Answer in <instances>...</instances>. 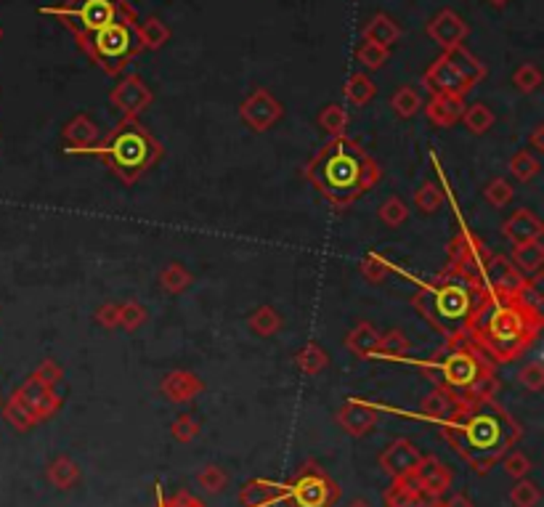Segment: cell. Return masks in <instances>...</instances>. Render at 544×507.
<instances>
[{"mask_svg": "<svg viewBox=\"0 0 544 507\" xmlns=\"http://www.w3.org/2000/svg\"><path fill=\"white\" fill-rule=\"evenodd\" d=\"M542 327V308L529 305L518 293H486L465 335L489 362L510 364L537 343Z\"/></svg>", "mask_w": 544, "mask_h": 507, "instance_id": "cell-1", "label": "cell"}, {"mask_svg": "<svg viewBox=\"0 0 544 507\" xmlns=\"http://www.w3.org/2000/svg\"><path fill=\"white\" fill-rule=\"evenodd\" d=\"M449 446L478 473L486 476L521 438V425L494 399L462 402L457 414L441 425Z\"/></svg>", "mask_w": 544, "mask_h": 507, "instance_id": "cell-2", "label": "cell"}, {"mask_svg": "<svg viewBox=\"0 0 544 507\" xmlns=\"http://www.w3.org/2000/svg\"><path fill=\"white\" fill-rule=\"evenodd\" d=\"M380 176V165L361 149L359 141L348 136L329 138L306 165V179L340 212L359 203L372 187H377Z\"/></svg>", "mask_w": 544, "mask_h": 507, "instance_id": "cell-3", "label": "cell"}, {"mask_svg": "<svg viewBox=\"0 0 544 507\" xmlns=\"http://www.w3.org/2000/svg\"><path fill=\"white\" fill-rule=\"evenodd\" d=\"M420 367L428 380L438 388L449 391L459 402H483L494 399L499 391L497 364L489 362L467 335L446 337L441 351H435L425 362H412Z\"/></svg>", "mask_w": 544, "mask_h": 507, "instance_id": "cell-4", "label": "cell"}, {"mask_svg": "<svg viewBox=\"0 0 544 507\" xmlns=\"http://www.w3.org/2000/svg\"><path fill=\"white\" fill-rule=\"evenodd\" d=\"M483 295L486 290L478 277L446 266L435 279L420 285V290L412 295V305L438 335L454 337L467 332V324Z\"/></svg>", "mask_w": 544, "mask_h": 507, "instance_id": "cell-5", "label": "cell"}, {"mask_svg": "<svg viewBox=\"0 0 544 507\" xmlns=\"http://www.w3.org/2000/svg\"><path fill=\"white\" fill-rule=\"evenodd\" d=\"M78 154L99 157L117 181L133 187L162 160L165 149L138 120L122 117L102 144H94Z\"/></svg>", "mask_w": 544, "mask_h": 507, "instance_id": "cell-6", "label": "cell"}, {"mask_svg": "<svg viewBox=\"0 0 544 507\" xmlns=\"http://www.w3.org/2000/svg\"><path fill=\"white\" fill-rule=\"evenodd\" d=\"M78 46L107 75H120L144 51V46L138 40V21L107 24V27H102L96 32H88V35L78 37Z\"/></svg>", "mask_w": 544, "mask_h": 507, "instance_id": "cell-7", "label": "cell"}, {"mask_svg": "<svg viewBox=\"0 0 544 507\" xmlns=\"http://www.w3.org/2000/svg\"><path fill=\"white\" fill-rule=\"evenodd\" d=\"M40 13L56 16L75 40L114 21H138V13L128 0H64L62 5L40 8Z\"/></svg>", "mask_w": 544, "mask_h": 507, "instance_id": "cell-8", "label": "cell"}, {"mask_svg": "<svg viewBox=\"0 0 544 507\" xmlns=\"http://www.w3.org/2000/svg\"><path fill=\"white\" fill-rule=\"evenodd\" d=\"M284 497L293 507H334L340 503V486L319 468V462H306L290 478Z\"/></svg>", "mask_w": 544, "mask_h": 507, "instance_id": "cell-9", "label": "cell"}, {"mask_svg": "<svg viewBox=\"0 0 544 507\" xmlns=\"http://www.w3.org/2000/svg\"><path fill=\"white\" fill-rule=\"evenodd\" d=\"M457 234H454V239L449 242V247H446V255H449V266H454V269H459V271H467V274H473V277H478L481 279V263H483V258L491 253L489 247H486V242L465 223V218L457 212Z\"/></svg>", "mask_w": 544, "mask_h": 507, "instance_id": "cell-10", "label": "cell"}, {"mask_svg": "<svg viewBox=\"0 0 544 507\" xmlns=\"http://www.w3.org/2000/svg\"><path fill=\"white\" fill-rule=\"evenodd\" d=\"M282 114H284L282 102H279L274 94H268L266 88L252 91V94L242 102V106H239L242 122H244L247 128H252L255 133H266L268 128H274V125L282 120Z\"/></svg>", "mask_w": 544, "mask_h": 507, "instance_id": "cell-11", "label": "cell"}, {"mask_svg": "<svg viewBox=\"0 0 544 507\" xmlns=\"http://www.w3.org/2000/svg\"><path fill=\"white\" fill-rule=\"evenodd\" d=\"M423 86L431 96H451V99H465L473 91V86L446 62L443 54L425 70Z\"/></svg>", "mask_w": 544, "mask_h": 507, "instance_id": "cell-12", "label": "cell"}, {"mask_svg": "<svg viewBox=\"0 0 544 507\" xmlns=\"http://www.w3.org/2000/svg\"><path fill=\"white\" fill-rule=\"evenodd\" d=\"M526 277L513 266L507 255L489 253L481 263V282L486 293H515Z\"/></svg>", "mask_w": 544, "mask_h": 507, "instance_id": "cell-13", "label": "cell"}, {"mask_svg": "<svg viewBox=\"0 0 544 507\" xmlns=\"http://www.w3.org/2000/svg\"><path fill=\"white\" fill-rule=\"evenodd\" d=\"M154 102V94L149 91V86L138 78V75H128L120 80V86L111 88L109 94V104L122 112V117H138L141 112H146Z\"/></svg>", "mask_w": 544, "mask_h": 507, "instance_id": "cell-14", "label": "cell"}, {"mask_svg": "<svg viewBox=\"0 0 544 507\" xmlns=\"http://www.w3.org/2000/svg\"><path fill=\"white\" fill-rule=\"evenodd\" d=\"M13 396L32 411V417H35L37 422L51 420V417L59 411V406H62V396L56 394V388L40 383V380L32 378V375L13 391Z\"/></svg>", "mask_w": 544, "mask_h": 507, "instance_id": "cell-15", "label": "cell"}, {"mask_svg": "<svg viewBox=\"0 0 544 507\" xmlns=\"http://www.w3.org/2000/svg\"><path fill=\"white\" fill-rule=\"evenodd\" d=\"M334 422L340 425L342 433H348L350 438H367L369 433L377 430L380 425V411L367 402L359 399H348L345 404L337 409Z\"/></svg>", "mask_w": 544, "mask_h": 507, "instance_id": "cell-16", "label": "cell"}, {"mask_svg": "<svg viewBox=\"0 0 544 507\" xmlns=\"http://www.w3.org/2000/svg\"><path fill=\"white\" fill-rule=\"evenodd\" d=\"M420 460H423V454H420V449H417L409 438H396V441L388 444V446L380 452V457H377L383 473L391 476L393 481L409 478V476L415 473V468H417Z\"/></svg>", "mask_w": 544, "mask_h": 507, "instance_id": "cell-17", "label": "cell"}, {"mask_svg": "<svg viewBox=\"0 0 544 507\" xmlns=\"http://www.w3.org/2000/svg\"><path fill=\"white\" fill-rule=\"evenodd\" d=\"M412 478L417 481L425 500H441L451 489V481H454L451 470L433 454H423V460L417 462Z\"/></svg>", "mask_w": 544, "mask_h": 507, "instance_id": "cell-18", "label": "cell"}, {"mask_svg": "<svg viewBox=\"0 0 544 507\" xmlns=\"http://www.w3.org/2000/svg\"><path fill=\"white\" fill-rule=\"evenodd\" d=\"M425 32H428V37H431L433 43H438L443 51H449V48H454V46H462V40L467 37L470 27H467V21H465L457 11L443 8V11H438L433 19L428 21Z\"/></svg>", "mask_w": 544, "mask_h": 507, "instance_id": "cell-19", "label": "cell"}, {"mask_svg": "<svg viewBox=\"0 0 544 507\" xmlns=\"http://www.w3.org/2000/svg\"><path fill=\"white\" fill-rule=\"evenodd\" d=\"M160 391L162 396H168L173 404H189L192 399H197L202 391H205V383L202 378H197L194 372L189 370H173L162 378L160 383Z\"/></svg>", "mask_w": 544, "mask_h": 507, "instance_id": "cell-20", "label": "cell"}, {"mask_svg": "<svg viewBox=\"0 0 544 507\" xmlns=\"http://www.w3.org/2000/svg\"><path fill=\"white\" fill-rule=\"evenodd\" d=\"M502 234H505V239H510L513 245L534 242V239H542L544 223L532 210H518V212H513V215L502 223Z\"/></svg>", "mask_w": 544, "mask_h": 507, "instance_id": "cell-21", "label": "cell"}, {"mask_svg": "<svg viewBox=\"0 0 544 507\" xmlns=\"http://www.w3.org/2000/svg\"><path fill=\"white\" fill-rule=\"evenodd\" d=\"M62 136H64V144L70 146V152H83L99 141V128L88 114H78L64 125Z\"/></svg>", "mask_w": 544, "mask_h": 507, "instance_id": "cell-22", "label": "cell"}, {"mask_svg": "<svg viewBox=\"0 0 544 507\" xmlns=\"http://www.w3.org/2000/svg\"><path fill=\"white\" fill-rule=\"evenodd\" d=\"M377 343H380V332L375 329V324L369 321H359L348 335H345V348L361 359V362H372L377 353Z\"/></svg>", "mask_w": 544, "mask_h": 507, "instance_id": "cell-23", "label": "cell"}, {"mask_svg": "<svg viewBox=\"0 0 544 507\" xmlns=\"http://www.w3.org/2000/svg\"><path fill=\"white\" fill-rule=\"evenodd\" d=\"M361 37H364V43H375L380 48H391V46H396L401 40V27L388 13H375L364 24Z\"/></svg>", "mask_w": 544, "mask_h": 507, "instance_id": "cell-24", "label": "cell"}, {"mask_svg": "<svg viewBox=\"0 0 544 507\" xmlns=\"http://www.w3.org/2000/svg\"><path fill=\"white\" fill-rule=\"evenodd\" d=\"M459 399L457 396H451L449 391H443V388H438L435 386L433 391L423 399V404H420V414L425 417V420H431V422H438V425H446L454 414H457V409H459Z\"/></svg>", "mask_w": 544, "mask_h": 507, "instance_id": "cell-25", "label": "cell"}, {"mask_svg": "<svg viewBox=\"0 0 544 507\" xmlns=\"http://www.w3.org/2000/svg\"><path fill=\"white\" fill-rule=\"evenodd\" d=\"M284 497V489L279 484L255 478L239 489V505L242 507H271Z\"/></svg>", "mask_w": 544, "mask_h": 507, "instance_id": "cell-26", "label": "cell"}, {"mask_svg": "<svg viewBox=\"0 0 544 507\" xmlns=\"http://www.w3.org/2000/svg\"><path fill=\"white\" fill-rule=\"evenodd\" d=\"M443 56H446V62H449L473 88H475L481 80H486V75H489L486 64H481V59H475L465 46H454V48L443 51Z\"/></svg>", "mask_w": 544, "mask_h": 507, "instance_id": "cell-27", "label": "cell"}, {"mask_svg": "<svg viewBox=\"0 0 544 507\" xmlns=\"http://www.w3.org/2000/svg\"><path fill=\"white\" fill-rule=\"evenodd\" d=\"M425 117L438 128H451L462 120L465 99H451V96H431V102L423 104Z\"/></svg>", "mask_w": 544, "mask_h": 507, "instance_id": "cell-28", "label": "cell"}, {"mask_svg": "<svg viewBox=\"0 0 544 507\" xmlns=\"http://www.w3.org/2000/svg\"><path fill=\"white\" fill-rule=\"evenodd\" d=\"M383 503H385V507H423L425 505V497H423L417 481L409 476V478L393 481V484L385 489Z\"/></svg>", "mask_w": 544, "mask_h": 507, "instance_id": "cell-29", "label": "cell"}, {"mask_svg": "<svg viewBox=\"0 0 544 507\" xmlns=\"http://www.w3.org/2000/svg\"><path fill=\"white\" fill-rule=\"evenodd\" d=\"M510 261L513 266L526 277V274H540L544 266V245L542 239H534V242H521V245H513V253H510Z\"/></svg>", "mask_w": 544, "mask_h": 507, "instance_id": "cell-30", "label": "cell"}, {"mask_svg": "<svg viewBox=\"0 0 544 507\" xmlns=\"http://www.w3.org/2000/svg\"><path fill=\"white\" fill-rule=\"evenodd\" d=\"M409 351H412V340L401 329H388V332H380L375 359H380V362H407Z\"/></svg>", "mask_w": 544, "mask_h": 507, "instance_id": "cell-31", "label": "cell"}, {"mask_svg": "<svg viewBox=\"0 0 544 507\" xmlns=\"http://www.w3.org/2000/svg\"><path fill=\"white\" fill-rule=\"evenodd\" d=\"M45 478H48V484H51L54 489L70 492V489L78 486V481H80V468H78V462H75L72 457L62 454V457H56V460L45 468Z\"/></svg>", "mask_w": 544, "mask_h": 507, "instance_id": "cell-32", "label": "cell"}, {"mask_svg": "<svg viewBox=\"0 0 544 507\" xmlns=\"http://www.w3.org/2000/svg\"><path fill=\"white\" fill-rule=\"evenodd\" d=\"M138 40L146 51H160L170 40V27L162 19L149 16V19L138 21Z\"/></svg>", "mask_w": 544, "mask_h": 507, "instance_id": "cell-33", "label": "cell"}, {"mask_svg": "<svg viewBox=\"0 0 544 507\" xmlns=\"http://www.w3.org/2000/svg\"><path fill=\"white\" fill-rule=\"evenodd\" d=\"M342 94H345V102L348 104H353V106H364V104H369L375 99L377 86L372 83L369 75H364V72H353V75L348 78Z\"/></svg>", "mask_w": 544, "mask_h": 507, "instance_id": "cell-34", "label": "cell"}, {"mask_svg": "<svg viewBox=\"0 0 544 507\" xmlns=\"http://www.w3.org/2000/svg\"><path fill=\"white\" fill-rule=\"evenodd\" d=\"M194 285V277L189 269H184L181 263H168L160 271V287L170 295H181L184 290H189Z\"/></svg>", "mask_w": 544, "mask_h": 507, "instance_id": "cell-35", "label": "cell"}, {"mask_svg": "<svg viewBox=\"0 0 544 507\" xmlns=\"http://www.w3.org/2000/svg\"><path fill=\"white\" fill-rule=\"evenodd\" d=\"M329 364V356L319 343H306L298 353H295V367L303 372V375H319Z\"/></svg>", "mask_w": 544, "mask_h": 507, "instance_id": "cell-36", "label": "cell"}, {"mask_svg": "<svg viewBox=\"0 0 544 507\" xmlns=\"http://www.w3.org/2000/svg\"><path fill=\"white\" fill-rule=\"evenodd\" d=\"M507 170H510V176L515 179V181H521V184H529V181H534L537 176H540V170H542V162L532 154V152H526V149H521V152H515L513 157H510V162H507Z\"/></svg>", "mask_w": 544, "mask_h": 507, "instance_id": "cell-37", "label": "cell"}, {"mask_svg": "<svg viewBox=\"0 0 544 507\" xmlns=\"http://www.w3.org/2000/svg\"><path fill=\"white\" fill-rule=\"evenodd\" d=\"M247 324H250V329L255 332V335H260V337H271V335H276L279 329H282V316H279V311L276 308H271V305H260L258 311H252V316L247 319Z\"/></svg>", "mask_w": 544, "mask_h": 507, "instance_id": "cell-38", "label": "cell"}, {"mask_svg": "<svg viewBox=\"0 0 544 507\" xmlns=\"http://www.w3.org/2000/svg\"><path fill=\"white\" fill-rule=\"evenodd\" d=\"M3 417H5V422H8L13 430H19V433H27V430H32L35 425H40V422L32 417V411L21 404L13 394H11L8 402L3 404Z\"/></svg>", "mask_w": 544, "mask_h": 507, "instance_id": "cell-39", "label": "cell"}, {"mask_svg": "<svg viewBox=\"0 0 544 507\" xmlns=\"http://www.w3.org/2000/svg\"><path fill=\"white\" fill-rule=\"evenodd\" d=\"M494 120H497L494 112L481 102L465 106V112H462V122H465V128H467L470 133H475V136H483V133L494 125Z\"/></svg>", "mask_w": 544, "mask_h": 507, "instance_id": "cell-40", "label": "cell"}, {"mask_svg": "<svg viewBox=\"0 0 544 507\" xmlns=\"http://www.w3.org/2000/svg\"><path fill=\"white\" fill-rule=\"evenodd\" d=\"M319 128L325 130L329 138L345 136V128H348V112H345V106H340V104H326L325 109L319 112Z\"/></svg>", "mask_w": 544, "mask_h": 507, "instance_id": "cell-41", "label": "cell"}, {"mask_svg": "<svg viewBox=\"0 0 544 507\" xmlns=\"http://www.w3.org/2000/svg\"><path fill=\"white\" fill-rule=\"evenodd\" d=\"M359 271L367 282L372 285H383L391 274V261H385L380 253H367L359 263Z\"/></svg>", "mask_w": 544, "mask_h": 507, "instance_id": "cell-42", "label": "cell"}, {"mask_svg": "<svg viewBox=\"0 0 544 507\" xmlns=\"http://www.w3.org/2000/svg\"><path fill=\"white\" fill-rule=\"evenodd\" d=\"M391 109H393L401 120H409V117H415V114L423 109V96H420L415 88L404 86V88H399V91L391 96Z\"/></svg>", "mask_w": 544, "mask_h": 507, "instance_id": "cell-43", "label": "cell"}, {"mask_svg": "<svg viewBox=\"0 0 544 507\" xmlns=\"http://www.w3.org/2000/svg\"><path fill=\"white\" fill-rule=\"evenodd\" d=\"M483 197H486V203L491 204V207H505V204L513 203V197H515V189H513V184L507 181V179H491L486 187H483Z\"/></svg>", "mask_w": 544, "mask_h": 507, "instance_id": "cell-44", "label": "cell"}, {"mask_svg": "<svg viewBox=\"0 0 544 507\" xmlns=\"http://www.w3.org/2000/svg\"><path fill=\"white\" fill-rule=\"evenodd\" d=\"M542 500V492L534 481L521 478L513 489H510V505L513 507H537Z\"/></svg>", "mask_w": 544, "mask_h": 507, "instance_id": "cell-45", "label": "cell"}, {"mask_svg": "<svg viewBox=\"0 0 544 507\" xmlns=\"http://www.w3.org/2000/svg\"><path fill=\"white\" fill-rule=\"evenodd\" d=\"M377 215H380V220H383L385 226L396 229V226L407 223V218H409V207H407V203H404L401 197H388L385 203L380 204Z\"/></svg>", "mask_w": 544, "mask_h": 507, "instance_id": "cell-46", "label": "cell"}, {"mask_svg": "<svg viewBox=\"0 0 544 507\" xmlns=\"http://www.w3.org/2000/svg\"><path fill=\"white\" fill-rule=\"evenodd\" d=\"M443 204V189L435 187L433 181H425L417 192H415V207L425 215L435 212L438 207Z\"/></svg>", "mask_w": 544, "mask_h": 507, "instance_id": "cell-47", "label": "cell"}, {"mask_svg": "<svg viewBox=\"0 0 544 507\" xmlns=\"http://www.w3.org/2000/svg\"><path fill=\"white\" fill-rule=\"evenodd\" d=\"M513 86L521 91V94H534L540 86H542V72L537 64H521L515 72H513Z\"/></svg>", "mask_w": 544, "mask_h": 507, "instance_id": "cell-48", "label": "cell"}, {"mask_svg": "<svg viewBox=\"0 0 544 507\" xmlns=\"http://www.w3.org/2000/svg\"><path fill=\"white\" fill-rule=\"evenodd\" d=\"M146 319H149V311L138 301H125V303L120 305V327L122 329L136 332L141 324H146Z\"/></svg>", "mask_w": 544, "mask_h": 507, "instance_id": "cell-49", "label": "cell"}, {"mask_svg": "<svg viewBox=\"0 0 544 507\" xmlns=\"http://www.w3.org/2000/svg\"><path fill=\"white\" fill-rule=\"evenodd\" d=\"M200 422L192 417V414H178L170 425V436L178 441V444H192L197 436H200Z\"/></svg>", "mask_w": 544, "mask_h": 507, "instance_id": "cell-50", "label": "cell"}, {"mask_svg": "<svg viewBox=\"0 0 544 507\" xmlns=\"http://www.w3.org/2000/svg\"><path fill=\"white\" fill-rule=\"evenodd\" d=\"M356 59L359 64H364L367 70H383L388 62V48H380L375 43H361L356 48Z\"/></svg>", "mask_w": 544, "mask_h": 507, "instance_id": "cell-51", "label": "cell"}, {"mask_svg": "<svg viewBox=\"0 0 544 507\" xmlns=\"http://www.w3.org/2000/svg\"><path fill=\"white\" fill-rule=\"evenodd\" d=\"M502 468H505L507 476H513L515 481H521V478H526V476L532 473V460H529L523 452H507V454L502 457Z\"/></svg>", "mask_w": 544, "mask_h": 507, "instance_id": "cell-52", "label": "cell"}, {"mask_svg": "<svg viewBox=\"0 0 544 507\" xmlns=\"http://www.w3.org/2000/svg\"><path fill=\"white\" fill-rule=\"evenodd\" d=\"M197 484L208 492V495H218V492H223L226 489V484H228V476L218 468V465H208L205 470H200V476H197Z\"/></svg>", "mask_w": 544, "mask_h": 507, "instance_id": "cell-53", "label": "cell"}, {"mask_svg": "<svg viewBox=\"0 0 544 507\" xmlns=\"http://www.w3.org/2000/svg\"><path fill=\"white\" fill-rule=\"evenodd\" d=\"M518 383L532 391V394H540L544 391V367L540 362H529L521 372H518Z\"/></svg>", "mask_w": 544, "mask_h": 507, "instance_id": "cell-54", "label": "cell"}, {"mask_svg": "<svg viewBox=\"0 0 544 507\" xmlns=\"http://www.w3.org/2000/svg\"><path fill=\"white\" fill-rule=\"evenodd\" d=\"M32 378H37L40 383H45V386H51V388H56L62 380H64V370L54 362V359H45L37 370H35V375Z\"/></svg>", "mask_w": 544, "mask_h": 507, "instance_id": "cell-55", "label": "cell"}, {"mask_svg": "<svg viewBox=\"0 0 544 507\" xmlns=\"http://www.w3.org/2000/svg\"><path fill=\"white\" fill-rule=\"evenodd\" d=\"M96 324L104 327V329H117V327H120V305L117 303L99 305V311H96Z\"/></svg>", "mask_w": 544, "mask_h": 507, "instance_id": "cell-56", "label": "cell"}, {"mask_svg": "<svg viewBox=\"0 0 544 507\" xmlns=\"http://www.w3.org/2000/svg\"><path fill=\"white\" fill-rule=\"evenodd\" d=\"M160 507H205L197 497H192V495H186V492H178V495H173L170 500H165Z\"/></svg>", "mask_w": 544, "mask_h": 507, "instance_id": "cell-57", "label": "cell"}, {"mask_svg": "<svg viewBox=\"0 0 544 507\" xmlns=\"http://www.w3.org/2000/svg\"><path fill=\"white\" fill-rule=\"evenodd\" d=\"M441 507H475V505L470 503V497H467V495H451L449 500H443V503H441Z\"/></svg>", "mask_w": 544, "mask_h": 507, "instance_id": "cell-58", "label": "cell"}, {"mask_svg": "<svg viewBox=\"0 0 544 507\" xmlns=\"http://www.w3.org/2000/svg\"><path fill=\"white\" fill-rule=\"evenodd\" d=\"M532 146H534L537 152H544V125H537V128H534V133H532Z\"/></svg>", "mask_w": 544, "mask_h": 507, "instance_id": "cell-59", "label": "cell"}, {"mask_svg": "<svg viewBox=\"0 0 544 507\" xmlns=\"http://www.w3.org/2000/svg\"><path fill=\"white\" fill-rule=\"evenodd\" d=\"M345 507H372L369 505V503H367V500H364V497H359V500H353V503H348V505Z\"/></svg>", "mask_w": 544, "mask_h": 507, "instance_id": "cell-60", "label": "cell"}, {"mask_svg": "<svg viewBox=\"0 0 544 507\" xmlns=\"http://www.w3.org/2000/svg\"><path fill=\"white\" fill-rule=\"evenodd\" d=\"M491 5H505V3H510V0H489Z\"/></svg>", "mask_w": 544, "mask_h": 507, "instance_id": "cell-61", "label": "cell"}, {"mask_svg": "<svg viewBox=\"0 0 544 507\" xmlns=\"http://www.w3.org/2000/svg\"><path fill=\"white\" fill-rule=\"evenodd\" d=\"M423 507H441V503H438V500H431V503H425Z\"/></svg>", "mask_w": 544, "mask_h": 507, "instance_id": "cell-62", "label": "cell"}, {"mask_svg": "<svg viewBox=\"0 0 544 507\" xmlns=\"http://www.w3.org/2000/svg\"><path fill=\"white\" fill-rule=\"evenodd\" d=\"M3 35H5V32H3V27H0V40H3Z\"/></svg>", "mask_w": 544, "mask_h": 507, "instance_id": "cell-63", "label": "cell"}]
</instances>
